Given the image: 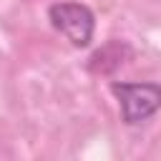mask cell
<instances>
[{
    "label": "cell",
    "instance_id": "cell-1",
    "mask_svg": "<svg viewBox=\"0 0 161 161\" xmlns=\"http://www.w3.org/2000/svg\"><path fill=\"white\" fill-rule=\"evenodd\" d=\"M111 93L118 101L126 126H138L161 111V83H111Z\"/></svg>",
    "mask_w": 161,
    "mask_h": 161
},
{
    "label": "cell",
    "instance_id": "cell-2",
    "mask_svg": "<svg viewBox=\"0 0 161 161\" xmlns=\"http://www.w3.org/2000/svg\"><path fill=\"white\" fill-rule=\"evenodd\" d=\"M48 20L73 48H88L96 35V15L86 3H53Z\"/></svg>",
    "mask_w": 161,
    "mask_h": 161
}]
</instances>
